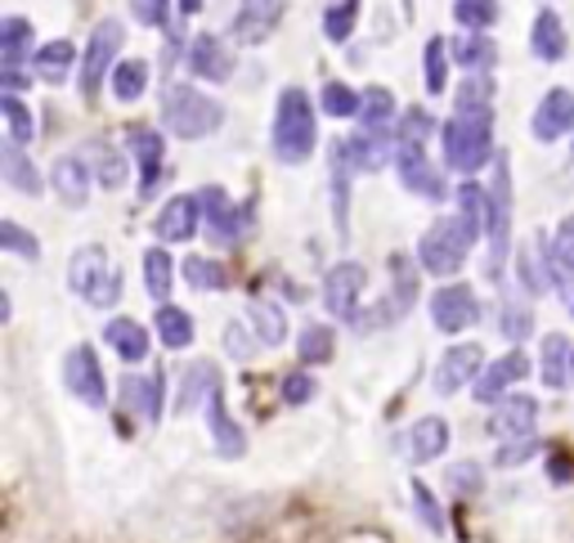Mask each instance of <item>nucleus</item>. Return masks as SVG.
Returning <instances> with one entry per match:
<instances>
[{"label":"nucleus","mask_w":574,"mask_h":543,"mask_svg":"<svg viewBox=\"0 0 574 543\" xmlns=\"http://www.w3.org/2000/svg\"><path fill=\"white\" fill-rule=\"evenodd\" d=\"M274 158L287 167L310 162L315 145H319V126H315V104L301 86H287L278 95V113H274Z\"/></svg>","instance_id":"nucleus-1"},{"label":"nucleus","mask_w":574,"mask_h":543,"mask_svg":"<svg viewBox=\"0 0 574 543\" xmlns=\"http://www.w3.org/2000/svg\"><path fill=\"white\" fill-rule=\"evenodd\" d=\"M493 158V108H458L445 126V162L458 175H476Z\"/></svg>","instance_id":"nucleus-2"},{"label":"nucleus","mask_w":574,"mask_h":543,"mask_svg":"<svg viewBox=\"0 0 574 543\" xmlns=\"http://www.w3.org/2000/svg\"><path fill=\"white\" fill-rule=\"evenodd\" d=\"M221 121H225V108L215 99H206L202 91L180 86V82L167 86V95H162V126L176 135V140H202V135L221 130Z\"/></svg>","instance_id":"nucleus-3"},{"label":"nucleus","mask_w":574,"mask_h":543,"mask_svg":"<svg viewBox=\"0 0 574 543\" xmlns=\"http://www.w3.org/2000/svg\"><path fill=\"white\" fill-rule=\"evenodd\" d=\"M67 284L82 301H91L95 310H108L121 301V269L108 260L104 247H82L67 260Z\"/></svg>","instance_id":"nucleus-4"},{"label":"nucleus","mask_w":574,"mask_h":543,"mask_svg":"<svg viewBox=\"0 0 574 543\" xmlns=\"http://www.w3.org/2000/svg\"><path fill=\"white\" fill-rule=\"evenodd\" d=\"M471 243L476 238H471L463 216H440V221H431V230L417 238V260H422L426 275L449 279V275H458V269H463Z\"/></svg>","instance_id":"nucleus-5"},{"label":"nucleus","mask_w":574,"mask_h":543,"mask_svg":"<svg viewBox=\"0 0 574 543\" xmlns=\"http://www.w3.org/2000/svg\"><path fill=\"white\" fill-rule=\"evenodd\" d=\"M508 252H512V167H508V153H502L489 184V279L502 275Z\"/></svg>","instance_id":"nucleus-6"},{"label":"nucleus","mask_w":574,"mask_h":543,"mask_svg":"<svg viewBox=\"0 0 574 543\" xmlns=\"http://www.w3.org/2000/svg\"><path fill=\"white\" fill-rule=\"evenodd\" d=\"M126 41V28L117 19H104L95 32H91V45H86V63H82V95L95 99L104 77H113V67H117V50Z\"/></svg>","instance_id":"nucleus-7"},{"label":"nucleus","mask_w":574,"mask_h":543,"mask_svg":"<svg viewBox=\"0 0 574 543\" xmlns=\"http://www.w3.org/2000/svg\"><path fill=\"white\" fill-rule=\"evenodd\" d=\"M198 202H202V221H206L211 243L230 247V243H238V238L247 234V225H252V207H234L230 193H225L221 184H206V189L198 193Z\"/></svg>","instance_id":"nucleus-8"},{"label":"nucleus","mask_w":574,"mask_h":543,"mask_svg":"<svg viewBox=\"0 0 574 543\" xmlns=\"http://www.w3.org/2000/svg\"><path fill=\"white\" fill-rule=\"evenodd\" d=\"M391 279H395V288L382 297V306H373L369 315L354 319L364 332H378V328L400 323V319L408 315V306H413V297H417V275H413V265H408L404 256H391Z\"/></svg>","instance_id":"nucleus-9"},{"label":"nucleus","mask_w":574,"mask_h":543,"mask_svg":"<svg viewBox=\"0 0 574 543\" xmlns=\"http://www.w3.org/2000/svg\"><path fill=\"white\" fill-rule=\"evenodd\" d=\"M364 284H369V269L359 260H341L328 269L323 279V306L332 319H359V297H364Z\"/></svg>","instance_id":"nucleus-10"},{"label":"nucleus","mask_w":574,"mask_h":543,"mask_svg":"<svg viewBox=\"0 0 574 543\" xmlns=\"http://www.w3.org/2000/svg\"><path fill=\"white\" fill-rule=\"evenodd\" d=\"M63 382L67 391L77 395L82 404H91V409H104L108 404V386H104V369H99V355L91 347H72L67 360H63Z\"/></svg>","instance_id":"nucleus-11"},{"label":"nucleus","mask_w":574,"mask_h":543,"mask_svg":"<svg viewBox=\"0 0 574 543\" xmlns=\"http://www.w3.org/2000/svg\"><path fill=\"white\" fill-rule=\"evenodd\" d=\"M283 14H287V0H243L238 14H234V41L265 45L278 32Z\"/></svg>","instance_id":"nucleus-12"},{"label":"nucleus","mask_w":574,"mask_h":543,"mask_svg":"<svg viewBox=\"0 0 574 543\" xmlns=\"http://www.w3.org/2000/svg\"><path fill=\"white\" fill-rule=\"evenodd\" d=\"M189 73L193 77H202V82H230L234 77V50H230V41H221L215 32H202V36H193V45H189Z\"/></svg>","instance_id":"nucleus-13"},{"label":"nucleus","mask_w":574,"mask_h":543,"mask_svg":"<svg viewBox=\"0 0 574 543\" xmlns=\"http://www.w3.org/2000/svg\"><path fill=\"white\" fill-rule=\"evenodd\" d=\"M431 319H436L440 332H463V328H471L480 319V301H476V292L467 284H449V288H440L436 297H431Z\"/></svg>","instance_id":"nucleus-14"},{"label":"nucleus","mask_w":574,"mask_h":543,"mask_svg":"<svg viewBox=\"0 0 574 543\" xmlns=\"http://www.w3.org/2000/svg\"><path fill=\"white\" fill-rule=\"evenodd\" d=\"M480 364H485V351H480L476 342H467V347H449V351L440 355L436 373H431V386H436L440 395H454V391H463L467 382L480 377Z\"/></svg>","instance_id":"nucleus-15"},{"label":"nucleus","mask_w":574,"mask_h":543,"mask_svg":"<svg viewBox=\"0 0 574 543\" xmlns=\"http://www.w3.org/2000/svg\"><path fill=\"white\" fill-rule=\"evenodd\" d=\"M395 171H400V180H404V189H413L417 198H431V202H440L449 189H445V175L426 162V153L422 149H413V145H395Z\"/></svg>","instance_id":"nucleus-16"},{"label":"nucleus","mask_w":574,"mask_h":543,"mask_svg":"<svg viewBox=\"0 0 574 543\" xmlns=\"http://www.w3.org/2000/svg\"><path fill=\"white\" fill-rule=\"evenodd\" d=\"M530 130H534L539 145H552V140H561L565 130H574V95L561 91V86L548 91V95L539 99L534 117H530Z\"/></svg>","instance_id":"nucleus-17"},{"label":"nucleus","mask_w":574,"mask_h":543,"mask_svg":"<svg viewBox=\"0 0 574 543\" xmlns=\"http://www.w3.org/2000/svg\"><path fill=\"white\" fill-rule=\"evenodd\" d=\"M126 140H130V153L139 162V198H153L162 184V135L149 126H130Z\"/></svg>","instance_id":"nucleus-18"},{"label":"nucleus","mask_w":574,"mask_h":543,"mask_svg":"<svg viewBox=\"0 0 574 543\" xmlns=\"http://www.w3.org/2000/svg\"><path fill=\"white\" fill-rule=\"evenodd\" d=\"M206 400V423H211V440H215V454H225V458H238L247 449V436L238 432V423L230 418L225 409V391H221V377L211 382V391L202 395Z\"/></svg>","instance_id":"nucleus-19"},{"label":"nucleus","mask_w":574,"mask_h":543,"mask_svg":"<svg viewBox=\"0 0 574 543\" xmlns=\"http://www.w3.org/2000/svg\"><path fill=\"white\" fill-rule=\"evenodd\" d=\"M525 373H530V360H525L521 351H512V355L493 360V364L476 377V400H480V404H498V400H508V391H512Z\"/></svg>","instance_id":"nucleus-20"},{"label":"nucleus","mask_w":574,"mask_h":543,"mask_svg":"<svg viewBox=\"0 0 574 543\" xmlns=\"http://www.w3.org/2000/svg\"><path fill=\"white\" fill-rule=\"evenodd\" d=\"M534 423H539V400L508 395V400L498 404V414L489 418V432L498 440H521V436H534Z\"/></svg>","instance_id":"nucleus-21"},{"label":"nucleus","mask_w":574,"mask_h":543,"mask_svg":"<svg viewBox=\"0 0 574 543\" xmlns=\"http://www.w3.org/2000/svg\"><path fill=\"white\" fill-rule=\"evenodd\" d=\"M350 162L354 171H382L395 158V130H373V126H359V135H350Z\"/></svg>","instance_id":"nucleus-22"},{"label":"nucleus","mask_w":574,"mask_h":543,"mask_svg":"<svg viewBox=\"0 0 574 543\" xmlns=\"http://www.w3.org/2000/svg\"><path fill=\"white\" fill-rule=\"evenodd\" d=\"M198 221H202V202L198 198H189V193H180V198H171L167 207L158 212V238L162 243H189L193 234H198Z\"/></svg>","instance_id":"nucleus-23"},{"label":"nucleus","mask_w":574,"mask_h":543,"mask_svg":"<svg viewBox=\"0 0 574 543\" xmlns=\"http://www.w3.org/2000/svg\"><path fill=\"white\" fill-rule=\"evenodd\" d=\"M121 404L135 414V418H144V423H158L162 418V377L153 373V377H126L121 382Z\"/></svg>","instance_id":"nucleus-24"},{"label":"nucleus","mask_w":574,"mask_h":543,"mask_svg":"<svg viewBox=\"0 0 574 543\" xmlns=\"http://www.w3.org/2000/svg\"><path fill=\"white\" fill-rule=\"evenodd\" d=\"M50 184L54 193L67 202V207H86V198H91V171L82 158H59L54 171H50Z\"/></svg>","instance_id":"nucleus-25"},{"label":"nucleus","mask_w":574,"mask_h":543,"mask_svg":"<svg viewBox=\"0 0 574 543\" xmlns=\"http://www.w3.org/2000/svg\"><path fill=\"white\" fill-rule=\"evenodd\" d=\"M530 50H534V58H543V63H556V58H565V23L556 19V10H539L534 14V28H530Z\"/></svg>","instance_id":"nucleus-26"},{"label":"nucleus","mask_w":574,"mask_h":543,"mask_svg":"<svg viewBox=\"0 0 574 543\" xmlns=\"http://www.w3.org/2000/svg\"><path fill=\"white\" fill-rule=\"evenodd\" d=\"M517 269H521L525 292H548L552 288V260H548V238L543 234H534V243H525L517 252Z\"/></svg>","instance_id":"nucleus-27"},{"label":"nucleus","mask_w":574,"mask_h":543,"mask_svg":"<svg viewBox=\"0 0 574 543\" xmlns=\"http://www.w3.org/2000/svg\"><path fill=\"white\" fill-rule=\"evenodd\" d=\"M0 171H6V180L19 189V193H41L45 189V180H41V171L28 162V153H23V145L19 140H6L0 145Z\"/></svg>","instance_id":"nucleus-28"},{"label":"nucleus","mask_w":574,"mask_h":543,"mask_svg":"<svg viewBox=\"0 0 574 543\" xmlns=\"http://www.w3.org/2000/svg\"><path fill=\"white\" fill-rule=\"evenodd\" d=\"M104 337L126 364H139L144 355H149V332H144V323H135V319H108Z\"/></svg>","instance_id":"nucleus-29"},{"label":"nucleus","mask_w":574,"mask_h":543,"mask_svg":"<svg viewBox=\"0 0 574 543\" xmlns=\"http://www.w3.org/2000/svg\"><path fill=\"white\" fill-rule=\"evenodd\" d=\"M449 45H445V36H431L426 41V50H422V82H426V91L431 95H445V82H449Z\"/></svg>","instance_id":"nucleus-30"},{"label":"nucleus","mask_w":574,"mask_h":543,"mask_svg":"<svg viewBox=\"0 0 574 543\" xmlns=\"http://www.w3.org/2000/svg\"><path fill=\"white\" fill-rule=\"evenodd\" d=\"M458 216L467 221L471 238H480V234L489 230V193H485L480 184H471V180L458 184Z\"/></svg>","instance_id":"nucleus-31"},{"label":"nucleus","mask_w":574,"mask_h":543,"mask_svg":"<svg viewBox=\"0 0 574 543\" xmlns=\"http://www.w3.org/2000/svg\"><path fill=\"white\" fill-rule=\"evenodd\" d=\"M449 449V423L445 418H422L413 427V458L417 462H431V458H440Z\"/></svg>","instance_id":"nucleus-32"},{"label":"nucleus","mask_w":574,"mask_h":543,"mask_svg":"<svg viewBox=\"0 0 574 543\" xmlns=\"http://www.w3.org/2000/svg\"><path fill=\"white\" fill-rule=\"evenodd\" d=\"M454 58L467 67V73H489L493 58H498V45L485 32H467L463 41H454Z\"/></svg>","instance_id":"nucleus-33"},{"label":"nucleus","mask_w":574,"mask_h":543,"mask_svg":"<svg viewBox=\"0 0 574 543\" xmlns=\"http://www.w3.org/2000/svg\"><path fill=\"white\" fill-rule=\"evenodd\" d=\"M247 323L261 337V347H278L283 337H287V319H283V310L274 301H252L247 306Z\"/></svg>","instance_id":"nucleus-34"},{"label":"nucleus","mask_w":574,"mask_h":543,"mask_svg":"<svg viewBox=\"0 0 574 543\" xmlns=\"http://www.w3.org/2000/svg\"><path fill=\"white\" fill-rule=\"evenodd\" d=\"M570 342H565V337L561 332H548L543 337V386H565L570 382Z\"/></svg>","instance_id":"nucleus-35"},{"label":"nucleus","mask_w":574,"mask_h":543,"mask_svg":"<svg viewBox=\"0 0 574 543\" xmlns=\"http://www.w3.org/2000/svg\"><path fill=\"white\" fill-rule=\"evenodd\" d=\"M32 67H36V77H45V82H67V73H72V41H45L32 54Z\"/></svg>","instance_id":"nucleus-36"},{"label":"nucleus","mask_w":574,"mask_h":543,"mask_svg":"<svg viewBox=\"0 0 574 543\" xmlns=\"http://www.w3.org/2000/svg\"><path fill=\"white\" fill-rule=\"evenodd\" d=\"M171 279H176L171 252H167V247H149V252H144V288H149V297L167 301V292H171Z\"/></svg>","instance_id":"nucleus-37"},{"label":"nucleus","mask_w":574,"mask_h":543,"mask_svg":"<svg viewBox=\"0 0 574 543\" xmlns=\"http://www.w3.org/2000/svg\"><path fill=\"white\" fill-rule=\"evenodd\" d=\"M144 91H149V63L144 58H126V63L113 67V95L121 104H135Z\"/></svg>","instance_id":"nucleus-38"},{"label":"nucleus","mask_w":574,"mask_h":543,"mask_svg":"<svg viewBox=\"0 0 574 543\" xmlns=\"http://www.w3.org/2000/svg\"><path fill=\"white\" fill-rule=\"evenodd\" d=\"M32 41V23L28 19H6L0 23V58H6V73H19V63L28 54Z\"/></svg>","instance_id":"nucleus-39"},{"label":"nucleus","mask_w":574,"mask_h":543,"mask_svg":"<svg viewBox=\"0 0 574 543\" xmlns=\"http://www.w3.org/2000/svg\"><path fill=\"white\" fill-rule=\"evenodd\" d=\"M395 121V95L386 86H369L364 99H359V126H373V130H386Z\"/></svg>","instance_id":"nucleus-40"},{"label":"nucleus","mask_w":574,"mask_h":543,"mask_svg":"<svg viewBox=\"0 0 574 543\" xmlns=\"http://www.w3.org/2000/svg\"><path fill=\"white\" fill-rule=\"evenodd\" d=\"M328 162H332V198H337V225L346 230V189H350V171H354V162H350V145H346V140H332V145H328Z\"/></svg>","instance_id":"nucleus-41"},{"label":"nucleus","mask_w":574,"mask_h":543,"mask_svg":"<svg viewBox=\"0 0 574 543\" xmlns=\"http://www.w3.org/2000/svg\"><path fill=\"white\" fill-rule=\"evenodd\" d=\"M184 284L198 288V292H221V288L230 284V275H225L221 260H211V256H189V260H184Z\"/></svg>","instance_id":"nucleus-42"},{"label":"nucleus","mask_w":574,"mask_h":543,"mask_svg":"<svg viewBox=\"0 0 574 543\" xmlns=\"http://www.w3.org/2000/svg\"><path fill=\"white\" fill-rule=\"evenodd\" d=\"M158 332H162V342H167L171 351L193 347V319H189V310H180V306H162V310H158Z\"/></svg>","instance_id":"nucleus-43"},{"label":"nucleus","mask_w":574,"mask_h":543,"mask_svg":"<svg viewBox=\"0 0 574 543\" xmlns=\"http://www.w3.org/2000/svg\"><path fill=\"white\" fill-rule=\"evenodd\" d=\"M431 130H436V121H431V113H422V108H408V113H400V121H395V145L426 149Z\"/></svg>","instance_id":"nucleus-44"},{"label":"nucleus","mask_w":574,"mask_h":543,"mask_svg":"<svg viewBox=\"0 0 574 543\" xmlns=\"http://www.w3.org/2000/svg\"><path fill=\"white\" fill-rule=\"evenodd\" d=\"M498 0H454V19L467 28V32H485L498 23Z\"/></svg>","instance_id":"nucleus-45"},{"label":"nucleus","mask_w":574,"mask_h":543,"mask_svg":"<svg viewBox=\"0 0 574 543\" xmlns=\"http://www.w3.org/2000/svg\"><path fill=\"white\" fill-rule=\"evenodd\" d=\"M0 113H6V121H10V140H19V145H32L36 121H32L28 104H23L14 91H6V95H0Z\"/></svg>","instance_id":"nucleus-46"},{"label":"nucleus","mask_w":574,"mask_h":543,"mask_svg":"<svg viewBox=\"0 0 574 543\" xmlns=\"http://www.w3.org/2000/svg\"><path fill=\"white\" fill-rule=\"evenodd\" d=\"M301 360L306 364H328L332 360V351H337V332L332 328H323V323H310L306 332H301Z\"/></svg>","instance_id":"nucleus-47"},{"label":"nucleus","mask_w":574,"mask_h":543,"mask_svg":"<svg viewBox=\"0 0 574 543\" xmlns=\"http://www.w3.org/2000/svg\"><path fill=\"white\" fill-rule=\"evenodd\" d=\"M359 99L364 95H354L346 82H323V91H319V104L328 117H359Z\"/></svg>","instance_id":"nucleus-48"},{"label":"nucleus","mask_w":574,"mask_h":543,"mask_svg":"<svg viewBox=\"0 0 574 543\" xmlns=\"http://www.w3.org/2000/svg\"><path fill=\"white\" fill-rule=\"evenodd\" d=\"M354 23H359V0H337V6L323 10V32H328V41H350Z\"/></svg>","instance_id":"nucleus-49"},{"label":"nucleus","mask_w":574,"mask_h":543,"mask_svg":"<svg viewBox=\"0 0 574 543\" xmlns=\"http://www.w3.org/2000/svg\"><path fill=\"white\" fill-rule=\"evenodd\" d=\"M0 247L6 252H14V256H28V260H36L41 256V243L19 225V221H0Z\"/></svg>","instance_id":"nucleus-50"},{"label":"nucleus","mask_w":574,"mask_h":543,"mask_svg":"<svg viewBox=\"0 0 574 543\" xmlns=\"http://www.w3.org/2000/svg\"><path fill=\"white\" fill-rule=\"evenodd\" d=\"M413 503H417V517H422V525H426L431 534H445V512H440L436 494H431L422 481H413Z\"/></svg>","instance_id":"nucleus-51"},{"label":"nucleus","mask_w":574,"mask_h":543,"mask_svg":"<svg viewBox=\"0 0 574 543\" xmlns=\"http://www.w3.org/2000/svg\"><path fill=\"white\" fill-rule=\"evenodd\" d=\"M480 486H485V471H480V462H454L449 467V490L454 494H480Z\"/></svg>","instance_id":"nucleus-52"},{"label":"nucleus","mask_w":574,"mask_h":543,"mask_svg":"<svg viewBox=\"0 0 574 543\" xmlns=\"http://www.w3.org/2000/svg\"><path fill=\"white\" fill-rule=\"evenodd\" d=\"M502 319H498V328L512 337V342H521V337H530V310L525 306H517V301H508L502 297V310H498Z\"/></svg>","instance_id":"nucleus-53"},{"label":"nucleus","mask_w":574,"mask_h":543,"mask_svg":"<svg viewBox=\"0 0 574 543\" xmlns=\"http://www.w3.org/2000/svg\"><path fill=\"white\" fill-rule=\"evenodd\" d=\"M135 6V19L144 28H167L171 23V0H130Z\"/></svg>","instance_id":"nucleus-54"},{"label":"nucleus","mask_w":574,"mask_h":543,"mask_svg":"<svg viewBox=\"0 0 574 543\" xmlns=\"http://www.w3.org/2000/svg\"><path fill=\"white\" fill-rule=\"evenodd\" d=\"M525 458H534V436H521V440H502L498 445V467H521Z\"/></svg>","instance_id":"nucleus-55"},{"label":"nucleus","mask_w":574,"mask_h":543,"mask_svg":"<svg viewBox=\"0 0 574 543\" xmlns=\"http://www.w3.org/2000/svg\"><path fill=\"white\" fill-rule=\"evenodd\" d=\"M283 400L287 404H310L315 400V377L310 373H287L283 377Z\"/></svg>","instance_id":"nucleus-56"},{"label":"nucleus","mask_w":574,"mask_h":543,"mask_svg":"<svg viewBox=\"0 0 574 543\" xmlns=\"http://www.w3.org/2000/svg\"><path fill=\"white\" fill-rule=\"evenodd\" d=\"M126 180V158L113 153V149H99V184L104 189H117Z\"/></svg>","instance_id":"nucleus-57"},{"label":"nucleus","mask_w":574,"mask_h":543,"mask_svg":"<svg viewBox=\"0 0 574 543\" xmlns=\"http://www.w3.org/2000/svg\"><path fill=\"white\" fill-rule=\"evenodd\" d=\"M552 252H556L561 260H570V265H574V216H565V221H561V230H556V238H552Z\"/></svg>","instance_id":"nucleus-58"},{"label":"nucleus","mask_w":574,"mask_h":543,"mask_svg":"<svg viewBox=\"0 0 574 543\" xmlns=\"http://www.w3.org/2000/svg\"><path fill=\"white\" fill-rule=\"evenodd\" d=\"M225 347H230V355H234V360H247V355H252V342H247L243 323H230V332H225Z\"/></svg>","instance_id":"nucleus-59"},{"label":"nucleus","mask_w":574,"mask_h":543,"mask_svg":"<svg viewBox=\"0 0 574 543\" xmlns=\"http://www.w3.org/2000/svg\"><path fill=\"white\" fill-rule=\"evenodd\" d=\"M176 10H180V19H189V14H202V0H176Z\"/></svg>","instance_id":"nucleus-60"},{"label":"nucleus","mask_w":574,"mask_h":543,"mask_svg":"<svg viewBox=\"0 0 574 543\" xmlns=\"http://www.w3.org/2000/svg\"><path fill=\"white\" fill-rule=\"evenodd\" d=\"M570 471H574V467H570V458H552V477H556V481H565Z\"/></svg>","instance_id":"nucleus-61"},{"label":"nucleus","mask_w":574,"mask_h":543,"mask_svg":"<svg viewBox=\"0 0 574 543\" xmlns=\"http://www.w3.org/2000/svg\"><path fill=\"white\" fill-rule=\"evenodd\" d=\"M570 377H574V351H570Z\"/></svg>","instance_id":"nucleus-62"}]
</instances>
